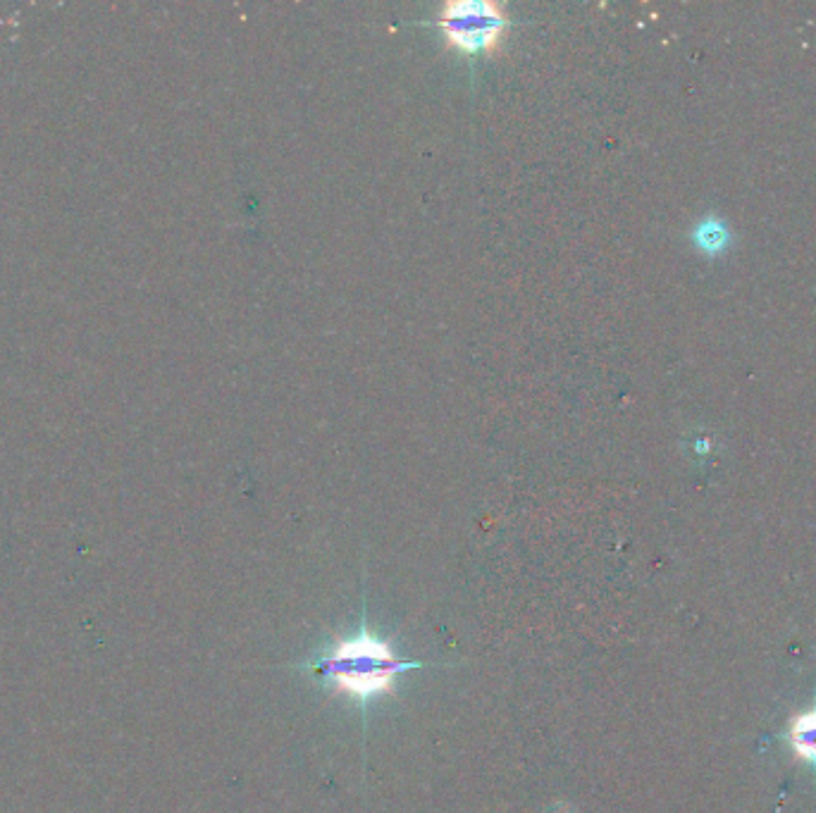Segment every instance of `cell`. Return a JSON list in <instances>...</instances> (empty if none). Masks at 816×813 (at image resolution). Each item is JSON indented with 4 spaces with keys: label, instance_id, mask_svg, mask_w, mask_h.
I'll list each match as a JSON object with an SVG mask.
<instances>
[{
    "label": "cell",
    "instance_id": "1",
    "mask_svg": "<svg viewBox=\"0 0 816 813\" xmlns=\"http://www.w3.org/2000/svg\"><path fill=\"white\" fill-rule=\"evenodd\" d=\"M420 668L416 661H404L394 654L385 639L375 637L366 628L351 639H337L335 647L315 663L320 678L335 685L339 692L368 704L375 694L394 690L399 673Z\"/></svg>",
    "mask_w": 816,
    "mask_h": 813
},
{
    "label": "cell",
    "instance_id": "2",
    "mask_svg": "<svg viewBox=\"0 0 816 813\" xmlns=\"http://www.w3.org/2000/svg\"><path fill=\"white\" fill-rule=\"evenodd\" d=\"M437 22L449 46L468 55L497 51L509 29L504 5L494 0H454L442 5Z\"/></svg>",
    "mask_w": 816,
    "mask_h": 813
},
{
    "label": "cell",
    "instance_id": "3",
    "mask_svg": "<svg viewBox=\"0 0 816 813\" xmlns=\"http://www.w3.org/2000/svg\"><path fill=\"white\" fill-rule=\"evenodd\" d=\"M790 742H793L795 754L802 761L816 766V709L795 718L793 730H790Z\"/></svg>",
    "mask_w": 816,
    "mask_h": 813
}]
</instances>
